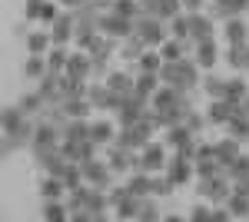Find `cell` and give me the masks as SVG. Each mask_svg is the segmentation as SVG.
<instances>
[{
    "mask_svg": "<svg viewBox=\"0 0 249 222\" xmlns=\"http://www.w3.org/2000/svg\"><path fill=\"white\" fill-rule=\"evenodd\" d=\"M163 163H166L163 143H146V146L136 153V166L143 169V172H156V169H163Z\"/></svg>",
    "mask_w": 249,
    "mask_h": 222,
    "instance_id": "obj_2",
    "label": "cell"
},
{
    "mask_svg": "<svg viewBox=\"0 0 249 222\" xmlns=\"http://www.w3.org/2000/svg\"><path fill=\"white\" fill-rule=\"evenodd\" d=\"M230 116H232V103H226V100H213L210 110H206V123H219V126H226Z\"/></svg>",
    "mask_w": 249,
    "mask_h": 222,
    "instance_id": "obj_11",
    "label": "cell"
},
{
    "mask_svg": "<svg viewBox=\"0 0 249 222\" xmlns=\"http://www.w3.org/2000/svg\"><path fill=\"white\" fill-rule=\"evenodd\" d=\"M216 56H219V50H216V40H196V60L193 63H199L203 70H213L216 67Z\"/></svg>",
    "mask_w": 249,
    "mask_h": 222,
    "instance_id": "obj_6",
    "label": "cell"
},
{
    "mask_svg": "<svg viewBox=\"0 0 249 222\" xmlns=\"http://www.w3.org/2000/svg\"><path fill=\"white\" fill-rule=\"evenodd\" d=\"M199 192L213 199V203H226V196H230V183L216 172V176H199Z\"/></svg>",
    "mask_w": 249,
    "mask_h": 222,
    "instance_id": "obj_3",
    "label": "cell"
},
{
    "mask_svg": "<svg viewBox=\"0 0 249 222\" xmlns=\"http://www.w3.org/2000/svg\"><path fill=\"white\" fill-rule=\"evenodd\" d=\"M67 56H70V53H67V50H60V47H57L53 53L47 56V70H50V73H63V70H67Z\"/></svg>",
    "mask_w": 249,
    "mask_h": 222,
    "instance_id": "obj_16",
    "label": "cell"
},
{
    "mask_svg": "<svg viewBox=\"0 0 249 222\" xmlns=\"http://www.w3.org/2000/svg\"><path fill=\"white\" fill-rule=\"evenodd\" d=\"M143 3H146V0H143Z\"/></svg>",
    "mask_w": 249,
    "mask_h": 222,
    "instance_id": "obj_19",
    "label": "cell"
},
{
    "mask_svg": "<svg viewBox=\"0 0 249 222\" xmlns=\"http://www.w3.org/2000/svg\"><path fill=\"white\" fill-rule=\"evenodd\" d=\"M27 50H30V53H47V50H50V34L34 30V34L27 37Z\"/></svg>",
    "mask_w": 249,
    "mask_h": 222,
    "instance_id": "obj_15",
    "label": "cell"
},
{
    "mask_svg": "<svg viewBox=\"0 0 249 222\" xmlns=\"http://www.w3.org/2000/svg\"><path fill=\"white\" fill-rule=\"evenodd\" d=\"M223 34H226L230 43H243V40H249V23L243 17H230L226 27H223Z\"/></svg>",
    "mask_w": 249,
    "mask_h": 222,
    "instance_id": "obj_10",
    "label": "cell"
},
{
    "mask_svg": "<svg viewBox=\"0 0 249 222\" xmlns=\"http://www.w3.org/2000/svg\"><path fill=\"white\" fill-rule=\"evenodd\" d=\"M179 3H183L186 10H203V3H206V0H179Z\"/></svg>",
    "mask_w": 249,
    "mask_h": 222,
    "instance_id": "obj_18",
    "label": "cell"
},
{
    "mask_svg": "<svg viewBox=\"0 0 249 222\" xmlns=\"http://www.w3.org/2000/svg\"><path fill=\"white\" fill-rule=\"evenodd\" d=\"M232 70H249V40L243 43H230V53H226Z\"/></svg>",
    "mask_w": 249,
    "mask_h": 222,
    "instance_id": "obj_9",
    "label": "cell"
},
{
    "mask_svg": "<svg viewBox=\"0 0 249 222\" xmlns=\"http://www.w3.org/2000/svg\"><path fill=\"white\" fill-rule=\"evenodd\" d=\"M160 67H163V56H156V53H140V70L143 73H160Z\"/></svg>",
    "mask_w": 249,
    "mask_h": 222,
    "instance_id": "obj_17",
    "label": "cell"
},
{
    "mask_svg": "<svg viewBox=\"0 0 249 222\" xmlns=\"http://www.w3.org/2000/svg\"><path fill=\"white\" fill-rule=\"evenodd\" d=\"M90 139H93L96 146H110V143H113V126H110L107 120L90 123Z\"/></svg>",
    "mask_w": 249,
    "mask_h": 222,
    "instance_id": "obj_12",
    "label": "cell"
},
{
    "mask_svg": "<svg viewBox=\"0 0 249 222\" xmlns=\"http://www.w3.org/2000/svg\"><path fill=\"white\" fill-rule=\"evenodd\" d=\"M190 169H193L190 156H176V159L170 163V169H166V179H170L173 186H183V183H190Z\"/></svg>",
    "mask_w": 249,
    "mask_h": 222,
    "instance_id": "obj_7",
    "label": "cell"
},
{
    "mask_svg": "<svg viewBox=\"0 0 249 222\" xmlns=\"http://www.w3.org/2000/svg\"><path fill=\"white\" fill-rule=\"evenodd\" d=\"M67 40H73V17H70V14H57V20H53V30H50V43L63 47Z\"/></svg>",
    "mask_w": 249,
    "mask_h": 222,
    "instance_id": "obj_5",
    "label": "cell"
},
{
    "mask_svg": "<svg viewBox=\"0 0 249 222\" xmlns=\"http://www.w3.org/2000/svg\"><path fill=\"white\" fill-rule=\"evenodd\" d=\"M23 73L30 76V80H40V76L47 73V60H43V53H30V56H27V63H23Z\"/></svg>",
    "mask_w": 249,
    "mask_h": 222,
    "instance_id": "obj_14",
    "label": "cell"
},
{
    "mask_svg": "<svg viewBox=\"0 0 249 222\" xmlns=\"http://www.w3.org/2000/svg\"><path fill=\"white\" fill-rule=\"evenodd\" d=\"M80 169H83V183L93 186V189H110V183H113V169H110V163H100V159H87V163H80Z\"/></svg>",
    "mask_w": 249,
    "mask_h": 222,
    "instance_id": "obj_1",
    "label": "cell"
},
{
    "mask_svg": "<svg viewBox=\"0 0 249 222\" xmlns=\"http://www.w3.org/2000/svg\"><path fill=\"white\" fill-rule=\"evenodd\" d=\"M63 73L70 76V80H83L87 83V76L93 73V56L90 53H70L67 56V70Z\"/></svg>",
    "mask_w": 249,
    "mask_h": 222,
    "instance_id": "obj_4",
    "label": "cell"
},
{
    "mask_svg": "<svg viewBox=\"0 0 249 222\" xmlns=\"http://www.w3.org/2000/svg\"><path fill=\"white\" fill-rule=\"evenodd\" d=\"M226 169H230V179H236V183H249V156L239 153Z\"/></svg>",
    "mask_w": 249,
    "mask_h": 222,
    "instance_id": "obj_13",
    "label": "cell"
},
{
    "mask_svg": "<svg viewBox=\"0 0 249 222\" xmlns=\"http://www.w3.org/2000/svg\"><path fill=\"white\" fill-rule=\"evenodd\" d=\"M213 149H216V163L226 169L232 159L239 156V139H232V136L230 139H219V143H213Z\"/></svg>",
    "mask_w": 249,
    "mask_h": 222,
    "instance_id": "obj_8",
    "label": "cell"
}]
</instances>
